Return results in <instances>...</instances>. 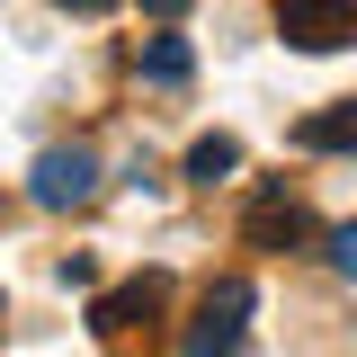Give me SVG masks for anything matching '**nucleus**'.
I'll use <instances>...</instances> for the list:
<instances>
[{
  "label": "nucleus",
  "mask_w": 357,
  "mask_h": 357,
  "mask_svg": "<svg viewBox=\"0 0 357 357\" xmlns=\"http://www.w3.org/2000/svg\"><path fill=\"white\" fill-rule=\"evenodd\" d=\"M277 36L295 54H340L357 45V0H277Z\"/></svg>",
  "instance_id": "2"
},
{
  "label": "nucleus",
  "mask_w": 357,
  "mask_h": 357,
  "mask_svg": "<svg viewBox=\"0 0 357 357\" xmlns=\"http://www.w3.org/2000/svg\"><path fill=\"white\" fill-rule=\"evenodd\" d=\"M241 241H250V250H304V241H312V215L286 197V188H259L250 215H241Z\"/></svg>",
  "instance_id": "5"
},
{
  "label": "nucleus",
  "mask_w": 357,
  "mask_h": 357,
  "mask_svg": "<svg viewBox=\"0 0 357 357\" xmlns=\"http://www.w3.org/2000/svg\"><path fill=\"white\" fill-rule=\"evenodd\" d=\"M161 304H170V277H161V268H152V277H126L116 295L89 304V331H98V340H134V331L161 321Z\"/></svg>",
  "instance_id": "3"
},
{
  "label": "nucleus",
  "mask_w": 357,
  "mask_h": 357,
  "mask_svg": "<svg viewBox=\"0 0 357 357\" xmlns=\"http://www.w3.org/2000/svg\"><path fill=\"white\" fill-rule=\"evenodd\" d=\"M331 268H340V277H357V223H340V232H331Z\"/></svg>",
  "instance_id": "9"
},
{
  "label": "nucleus",
  "mask_w": 357,
  "mask_h": 357,
  "mask_svg": "<svg viewBox=\"0 0 357 357\" xmlns=\"http://www.w3.org/2000/svg\"><path fill=\"white\" fill-rule=\"evenodd\" d=\"M27 197H36V206H89V197H98V152H89V143H54V152H36Z\"/></svg>",
  "instance_id": "4"
},
{
  "label": "nucleus",
  "mask_w": 357,
  "mask_h": 357,
  "mask_svg": "<svg viewBox=\"0 0 357 357\" xmlns=\"http://www.w3.org/2000/svg\"><path fill=\"white\" fill-rule=\"evenodd\" d=\"M250 304H259L250 277H215L206 304H197V331H188L178 349H188V357H241V321H250Z\"/></svg>",
  "instance_id": "1"
},
{
  "label": "nucleus",
  "mask_w": 357,
  "mask_h": 357,
  "mask_svg": "<svg viewBox=\"0 0 357 357\" xmlns=\"http://www.w3.org/2000/svg\"><path fill=\"white\" fill-rule=\"evenodd\" d=\"M134 72H143V81H161V89H178L188 72H197V54H188V36H143Z\"/></svg>",
  "instance_id": "7"
},
{
  "label": "nucleus",
  "mask_w": 357,
  "mask_h": 357,
  "mask_svg": "<svg viewBox=\"0 0 357 357\" xmlns=\"http://www.w3.org/2000/svg\"><path fill=\"white\" fill-rule=\"evenodd\" d=\"M54 9H81V18H98V9H116V0H54Z\"/></svg>",
  "instance_id": "10"
},
{
  "label": "nucleus",
  "mask_w": 357,
  "mask_h": 357,
  "mask_svg": "<svg viewBox=\"0 0 357 357\" xmlns=\"http://www.w3.org/2000/svg\"><path fill=\"white\" fill-rule=\"evenodd\" d=\"M143 9H152V18H178V9H188V0H143Z\"/></svg>",
  "instance_id": "11"
},
{
  "label": "nucleus",
  "mask_w": 357,
  "mask_h": 357,
  "mask_svg": "<svg viewBox=\"0 0 357 357\" xmlns=\"http://www.w3.org/2000/svg\"><path fill=\"white\" fill-rule=\"evenodd\" d=\"M241 170V143H232V134H197V143H188V178H197V188H215V178H232Z\"/></svg>",
  "instance_id": "8"
},
{
  "label": "nucleus",
  "mask_w": 357,
  "mask_h": 357,
  "mask_svg": "<svg viewBox=\"0 0 357 357\" xmlns=\"http://www.w3.org/2000/svg\"><path fill=\"white\" fill-rule=\"evenodd\" d=\"M295 152H357V98H331L321 116L295 126Z\"/></svg>",
  "instance_id": "6"
}]
</instances>
